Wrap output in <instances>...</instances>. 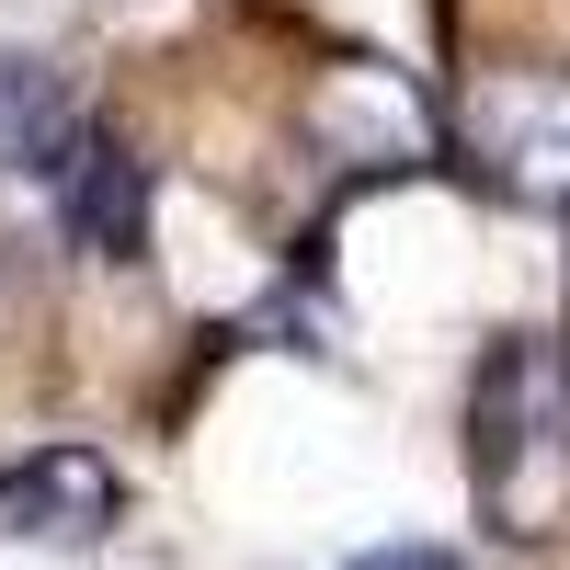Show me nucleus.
Here are the masks:
<instances>
[{"label": "nucleus", "instance_id": "3", "mask_svg": "<svg viewBox=\"0 0 570 570\" xmlns=\"http://www.w3.org/2000/svg\"><path fill=\"white\" fill-rule=\"evenodd\" d=\"M297 137L343 171V183H376V171H422L445 149V115L422 104V80L389 69V58H331L297 104Z\"/></svg>", "mask_w": 570, "mask_h": 570}, {"label": "nucleus", "instance_id": "6", "mask_svg": "<svg viewBox=\"0 0 570 570\" xmlns=\"http://www.w3.org/2000/svg\"><path fill=\"white\" fill-rule=\"evenodd\" d=\"M69 137H80L69 80L46 58H23V46H0V171H58Z\"/></svg>", "mask_w": 570, "mask_h": 570}, {"label": "nucleus", "instance_id": "2", "mask_svg": "<svg viewBox=\"0 0 570 570\" xmlns=\"http://www.w3.org/2000/svg\"><path fill=\"white\" fill-rule=\"evenodd\" d=\"M456 149L491 195L570 217V69H480L456 104Z\"/></svg>", "mask_w": 570, "mask_h": 570}, {"label": "nucleus", "instance_id": "7", "mask_svg": "<svg viewBox=\"0 0 570 570\" xmlns=\"http://www.w3.org/2000/svg\"><path fill=\"white\" fill-rule=\"evenodd\" d=\"M354 570H468V559H445V548H376V559H354Z\"/></svg>", "mask_w": 570, "mask_h": 570}, {"label": "nucleus", "instance_id": "5", "mask_svg": "<svg viewBox=\"0 0 570 570\" xmlns=\"http://www.w3.org/2000/svg\"><path fill=\"white\" fill-rule=\"evenodd\" d=\"M58 228L91 263H149V160H137L126 137L80 126L69 160H58Z\"/></svg>", "mask_w": 570, "mask_h": 570}, {"label": "nucleus", "instance_id": "4", "mask_svg": "<svg viewBox=\"0 0 570 570\" xmlns=\"http://www.w3.org/2000/svg\"><path fill=\"white\" fill-rule=\"evenodd\" d=\"M115 513H126V468L104 445H35L0 468V537L91 548V537H115Z\"/></svg>", "mask_w": 570, "mask_h": 570}, {"label": "nucleus", "instance_id": "1", "mask_svg": "<svg viewBox=\"0 0 570 570\" xmlns=\"http://www.w3.org/2000/svg\"><path fill=\"white\" fill-rule=\"evenodd\" d=\"M468 491H480V525L513 548L570 537V343H537V331L491 343L468 389Z\"/></svg>", "mask_w": 570, "mask_h": 570}]
</instances>
